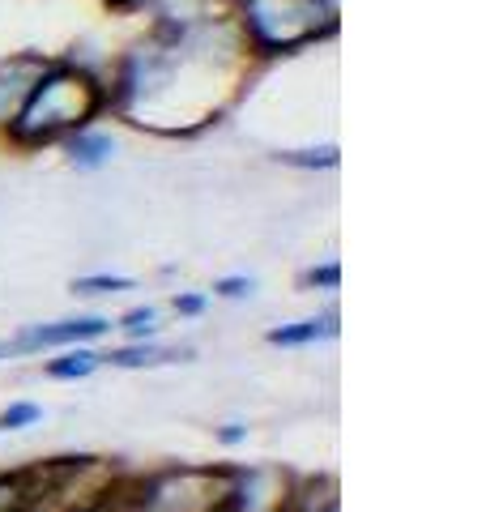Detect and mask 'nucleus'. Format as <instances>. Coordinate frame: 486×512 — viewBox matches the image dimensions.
<instances>
[{"instance_id": "nucleus-1", "label": "nucleus", "mask_w": 486, "mask_h": 512, "mask_svg": "<svg viewBox=\"0 0 486 512\" xmlns=\"http://www.w3.org/2000/svg\"><path fill=\"white\" fill-rule=\"evenodd\" d=\"M111 333V320L103 316H77V320H56V325H30L9 342V355H35V350H69L86 346L94 338Z\"/></svg>"}, {"instance_id": "nucleus-2", "label": "nucleus", "mask_w": 486, "mask_h": 512, "mask_svg": "<svg viewBox=\"0 0 486 512\" xmlns=\"http://www.w3.org/2000/svg\"><path fill=\"white\" fill-rule=\"evenodd\" d=\"M337 333V316H312V320H295V325H282V329H269V346H312L320 338H333Z\"/></svg>"}, {"instance_id": "nucleus-3", "label": "nucleus", "mask_w": 486, "mask_h": 512, "mask_svg": "<svg viewBox=\"0 0 486 512\" xmlns=\"http://www.w3.org/2000/svg\"><path fill=\"white\" fill-rule=\"evenodd\" d=\"M171 359H180V350H162L154 342H128V346H116V350H107V355H103V363L124 367V372H137V367H158V363H171Z\"/></svg>"}, {"instance_id": "nucleus-4", "label": "nucleus", "mask_w": 486, "mask_h": 512, "mask_svg": "<svg viewBox=\"0 0 486 512\" xmlns=\"http://www.w3.org/2000/svg\"><path fill=\"white\" fill-rule=\"evenodd\" d=\"M99 367H103V355H99V350H90V346H69L60 359L47 363L43 372L52 376V380H86V376L99 372Z\"/></svg>"}, {"instance_id": "nucleus-5", "label": "nucleus", "mask_w": 486, "mask_h": 512, "mask_svg": "<svg viewBox=\"0 0 486 512\" xmlns=\"http://www.w3.org/2000/svg\"><path fill=\"white\" fill-rule=\"evenodd\" d=\"M111 329H120L128 342H154V333H158V308H150V303H145V308L124 312Z\"/></svg>"}, {"instance_id": "nucleus-6", "label": "nucleus", "mask_w": 486, "mask_h": 512, "mask_svg": "<svg viewBox=\"0 0 486 512\" xmlns=\"http://www.w3.org/2000/svg\"><path fill=\"white\" fill-rule=\"evenodd\" d=\"M43 419V406L39 402H9L0 410V436H9V431H26Z\"/></svg>"}, {"instance_id": "nucleus-7", "label": "nucleus", "mask_w": 486, "mask_h": 512, "mask_svg": "<svg viewBox=\"0 0 486 512\" xmlns=\"http://www.w3.org/2000/svg\"><path fill=\"white\" fill-rule=\"evenodd\" d=\"M77 295H116V291H133V278H116V274H94V278H77L73 282Z\"/></svg>"}, {"instance_id": "nucleus-8", "label": "nucleus", "mask_w": 486, "mask_h": 512, "mask_svg": "<svg viewBox=\"0 0 486 512\" xmlns=\"http://www.w3.org/2000/svg\"><path fill=\"white\" fill-rule=\"evenodd\" d=\"M107 154H111L107 137H86V141H77V146H73V163L77 167H99Z\"/></svg>"}, {"instance_id": "nucleus-9", "label": "nucleus", "mask_w": 486, "mask_h": 512, "mask_svg": "<svg viewBox=\"0 0 486 512\" xmlns=\"http://www.w3.org/2000/svg\"><path fill=\"white\" fill-rule=\"evenodd\" d=\"M30 504V491L22 487V478H0V512H22Z\"/></svg>"}, {"instance_id": "nucleus-10", "label": "nucleus", "mask_w": 486, "mask_h": 512, "mask_svg": "<svg viewBox=\"0 0 486 512\" xmlns=\"http://www.w3.org/2000/svg\"><path fill=\"white\" fill-rule=\"evenodd\" d=\"M214 291L222 299H243V295H252V278H218Z\"/></svg>"}, {"instance_id": "nucleus-11", "label": "nucleus", "mask_w": 486, "mask_h": 512, "mask_svg": "<svg viewBox=\"0 0 486 512\" xmlns=\"http://www.w3.org/2000/svg\"><path fill=\"white\" fill-rule=\"evenodd\" d=\"M337 282H342V269H337V265H324V269H307V286H329V291H333Z\"/></svg>"}, {"instance_id": "nucleus-12", "label": "nucleus", "mask_w": 486, "mask_h": 512, "mask_svg": "<svg viewBox=\"0 0 486 512\" xmlns=\"http://www.w3.org/2000/svg\"><path fill=\"white\" fill-rule=\"evenodd\" d=\"M243 440H248V427H243V423H226V427H218V444L235 448V444H243Z\"/></svg>"}, {"instance_id": "nucleus-13", "label": "nucleus", "mask_w": 486, "mask_h": 512, "mask_svg": "<svg viewBox=\"0 0 486 512\" xmlns=\"http://www.w3.org/2000/svg\"><path fill=\"white\" fill-rule=\"evenodd\" d=\"M175 312H180V316H201L205 299L201 295H180V299H175Z\"/></svg>"}, {"instance_id": "nucleus-14", "label": "nucleus", "mask_w": 486, "mask_h": 512, "mask_svg": "<svg viewBox=\"0 0 486 512\" xmlns=\"http://www.w3.org/2000/svg\"><path fill=\"white\" fill-rule=\"evenodd\" d=\"M9 355V342H0V359H5Z\"/></svg>"}]
</instances>
